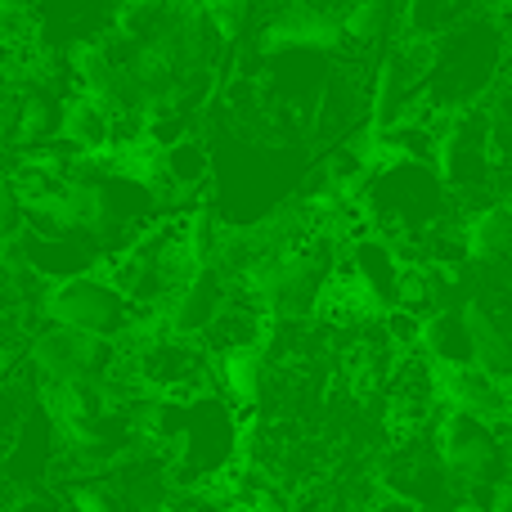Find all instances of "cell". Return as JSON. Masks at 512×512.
<instances>
[{"instance_id": "1", "label": "cell", "mask_w": 512, "mask_h": 512, "mask_svg": "<svg viewBox=\"0 0 512 512\" xmlns=\"http://www.w3.org/2000/svg\"><path fill=\"white\" fill-rule=\"evenodd\" d=\"M512 63V23L499 9L463 18L445 36L427 45V72L418 113H459V108L486 104L508 81Z\"/></svg>"}, {"instance_id": "2", "label": "cell", "mask_w": 512, "mask_h": 512, "mask_svg": "<svg viewBox=\"0 0 512 512\" xmlns=\"http://www.w3.org/2000/svg\"><path fill=\"white\" fill-rule=\"evenodd\" d=\"M454 189L441 180L436 162L382 158L369 176L360 207L369 225L391 243H423L450 216Z\"/></svg>"}, {"instance_id": "3", "label": "cell", "mask_w": 512, "mask_h": 512, "mask_svg": "<svg viewBox=\"0 0 512 512\" xmlns=\"http://www.w3.org/2000/svg\"><path fill=\"white\" fill-rule=\"evenodd\" d=\"M45 324H68L86 328L99 337H126L140 328L144 310L117 288L108 274H68V279H50L36 301Z\"/></svg>"}, {"instance_id": "4", "label": "cell", "mask_w": 512, "mask_h": 512, "mask_svg": "<svg viewBox=\"0 0 512 512\" xmlns=\"http://www.w3.org/2000/svg\"><path fill=\"white\" fill-rule=\"evenodd\" d=\"M504 441V427L486 423L477 414H463V409H450L432 432L436 459H441L445 477L454 481V490H486L512 477V454Z\"/></svg>"}, {"instance_id": "5", "label": "cell", "mask_w": 512, "mask_h": 512, "mask_svg": "<svg viewBox=\"0 0 512 512\" xmlns=\"http://www.w3.org/2000/svg\"><path fill=\"white\" fill-rule=\"evenodd\" d=\"M207 342H194V337L176 333V328L158 324L153 333H144L140 342L131 346V373L140 387L158 391V396L171 400H189V396H203L207 391Z\"/></svg>"}, {"instance_id": "6", "label": "cell", "mask_w": 512, "mask_h": 512, "mask_svg": "<svg viewBox=\"0 0 512 512\" xmlns=\"http://www.w3.org/2000/svg\"><path fill=\"white\" fill-rule=\"evenodd\" d=\"M436 171L454 194H486L499 180L495 140H490V108L472 104L459 113H445L441 122V149H436Z\"/></svg>"}, {"instance_id": "7", "label": "cell", "mask_w": 512, "mask_h": 512, "mask_svg": "<svg viewBox=\"0 0 512 512\" xmlns=\"http://www.w3.org/2000/svg\"><path fill=\"white\" fill-rule=\"evenodd\" d=\"M113 364H117L113 337H99V333L68 328V324H50L32 337V369L45 378V387L104 382Z\"/></svg>"}, {"instance_id": "8", "label": "cell", "mask_w": 512, "mask_h": 512, "mask_svg": "<svg viewBox=\"0 0 512 512\" xmlns=\"http://www.w3.org/2000/svg\"><path fill=\"white\" fill-rule=\"evenodd\" d=\"M122 0H36V45L54 54H77L117 32Z\"/></svg>"}, {"instance_id": "9", "label": "cell", "mask_w": 512, "mask_h": 512, "mask_svg": "<svg viewBox=\"0 0 512 512\" xmlns=\"http://www.w3.org/2000/svg\"><path fill=\"white\" fill-rule=\"evenodd\" d=\"M225 301H230V292H225L221 265L203 261L185 283H180V292L171 297V306L162 310V324L176 328V333H185V337H198L216 324V315L225 310Z\"/></svg>"}, {"instance_id": "10", "label": "cell", "mask_w": 512, "mask_h": 512, "mask_svg": "<svg viewBox=\"0 0 512 512\" xmlns=\"http://www.w3.org/2000/svg\"><path fill=\"white\" fill-rule=\"evenodd\" d=\"M59 144L68 153H108L117 149V113L99 99L81 95L72 90L68 104H63V131H59Z\"/></svg>"}, {"instance_id": "11", "label": "cell", "mask_w": 512, "mask_h": 512, "mask_svg": "<svg viewBox=\"0 0 512 512\" xmlns=\"http://www.w3.org/2000/svg\"><path fill=\"white\" fill-rule=\"evenodd\" d=\"M463 324H468V342H472V364L495 378L512 382V328L490 310L486 297H468L463 301Z\"/></svg>"}, {"instance_id": "12", "label": "cell", "mask_w": 512, "mask_h": 512, "mask_svg": "<svg viewBox=\"0 0 512 512\" xmlns=\"http://www.w3.org/2000/svg\"><path fill=\"white\" fill-rule=\"evenodd\" d=\"M463 248H468L472 265L512 261V203L508 198L472 207V216L463 221Z\"/></svg>"}, {"instance_id": "13", "label": "cell", "mask_w": 512, "mask_h": 512, "mask_svg": "<svg viewBox=\"0 0 512 512\" xmlns=\"http://www.w3.org/2000/svg\"><path fill=\"white\" fill-rule=\"evenodd\" d=\"M490 9V0H405L400 9V36L432 45L436 36H445L450 27H459L463 18Z\"/></svg>"}, {"instance_id": "14", "label": "cell", "mask_w": 512, "mask_h": 512, "mask_svg": "<svg viewBox=\"0 0 512 512\" xmlns=\"http://www.w3.org/2000/svg\"><path fill=\"white\" fill-rule=\"evenodd\" d=\"M216 158L198 135H185V140L167 144L162 149V189H180V194H194L212 180Z\"/></svg>"}, {"instance_id": "15", "label": "cell", "mask_w": 512, "mask_h": 512, "mask_svg": "<svg viewBox=\"0 0 512 512\" xmlns=\"http://www.w3.org/2000/svg\"><path fill=\"white\" fill-rule=\"evenodd\" d=\"M423 351L432 355L441 369L454 364H472V342H468V324H463V306L459 310H432L423 315Z\"/></svg>"}, {"instance_id": "16", "label": "cell", "mask_w": 512, "mask_h": 512, "mask_svg": "<svg viewBox=\"0 0 512 512\" xmlns=\"http://www.w3.org/2000/svg\"><path fill=\"white\" fill-rule=\"evenodd\" d=\"M221 387L239 409H256L265 396V351L261 346H239L221 355Z\"/></svg>"}, {"instance_id": "17", "label": "cell", "mask_w": 512, "mask_h": 512, "mask_svg": "<svg viewBox=\"0 0 512 512\" xmlns=\"http://www.w3.org/2000/svg\"><path fill=\"white\" fill-rule=\"evenodd\" d=\"M391 14H396V0H346L342 27L351 36V50H387Z\"/></svg>"}, {"instance_id": "18", "label": "cell", "mask_w": 512, "mask_h": 512, "mask_svg": "<svg viewBox=\"0 0 512 512\" xmlns=\"http://www.w3.org/2000/svg\"><path fill=\"white\" fill-rule=\"evenodd\" d=\"M207 18H212L221 45H239L252 32V23L261 18V0H203Z\"/></svg>"}, {"instance_id": "19", "label": "cell", "mask_w": 512, "mask_h": 512, "mask_svg": "<svg viewBox=\"0 0 512 512\" xmlns=\"http://www.w3.org/2000/svg\"><path fill=\"white\" fill-rule=\"evenodd\" d=\"M68 504L72 512H131V504L122 499V490L113 481H95V477H81L68 490Z\"/></svg>"}, {"instance_id": "20", "label": "cell", "mask_w": 512, "mask_h": 512, "mask_svg": "<svg viewBox=\"0 0 512 512\" xmlns=\"http://www.w3.org/2000/svg\"><path fill=\"white\" fill-rule=\"evenodd\" d=\"M486 108H490V140H495V158H499V167H512V81H504V86L486 99Z\"/></svg>"}, {"instance_id": "21", "label": "cell", "mask_w": 512, "mask_h": 512, "mask_svg": "<svg viewBox=\"0 0 512 512\" xmlns=\"http://www.w3.org/2000/svg\"><path fill=\"white\" fill-rule=\"evenodd\" d=\"M14 512H59V504H54V499H23V504H18Z\"/></svg>"}, {"instance_id": "22", "label": "cell", "mask_w": 512, "mask_h": 512, "mask_svg": "<svg viewBox=\"0 0 512 512\" xmlns=\"http://www.w3.org/2000/svg\"><path fill=\"white\" fill-rule=\"evenodd\" d=\"M450 512H490V504H472V499H459V504H450Z\"/></svg>"}, {"instance_id": "23", "label": "cell", "mask_w": 512, "mask_h": 512, "mask_svg": "<svg viewBox=\"0 0 512 512\" xmlns=\"http://www.w3.org/2000/svg\"><path fill=\"white\" fill-rule=\"evenodd\" d=\"M504 432H508V454H512V423H508V427H504Z\"/></svg>"}, {"instance_id": "24", "label": "cell", "mask_w": 512, "mask_h": 512, "mask_svg": "<svg viewBox=\"0 0 512 512\" xmlns=\"http://www.w3.org/2000/svg\"><path fill=\"white\" fill-rule=\"evenodd\" d=\"M508 81H512V77H508Z\"/></svg>"}]
</instances>
